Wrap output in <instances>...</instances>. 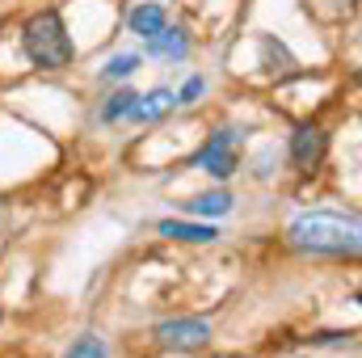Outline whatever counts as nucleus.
I'll list each match as a JSON object with an SVG mask.
<instances>
[{"label":"nucleus","mask_w":362,"mask_h":358,"mask_svg":"<svg viewBox=\"0 0 362 358\" xmlns=\"http://www.w3.org/2000/svg\"><path fill=\"white\" fill-rule=\"evenodd\" d=\"M160 236L185 241V245H211V241H219L215 224H185V219H160Z\"/></svg>","instance_id":"9"},{"label":"nucleus","mask_w":362,"mask_h":358,"mask_svg":"<svg viewBox=\"0 0 362 358\" xmlns=\"http://www.w3.org/2000/svg\"><path fill=\"white\" fill-rule=\"evenodd\" d=\"M173 105H177L173 89H152V93H144V97H135L131 118H135V122H160Z\"/></svg>","instance_id":"6"},{"label":"nucleus","mask_w":362,"mask_h":358,"mask_svg":"<svg viewBox=\"0 0 362 358\" xmlns=\"http://www.w3.org/2000/svg\"><path fill=\"white\" fill-rule=\"evenodd\" d=\"M21 47H25V59L42 72H59L76 59V42L59 17V8H38L25 25H21Z\"/></svg>","instance_id":"2"},{"label":"nucleus","mask_w":362,"mask_h":358,"mask_svg":"<svg viewBox=\"0 0 362 358\" xmlns=\"http://www.w3.org/2000/svg\"><path fill=\"white\" fill-rule=\"evenodd\" d=\"M286 152H291V165H295L299 173H312V169H320V161L329 156V131H325L320 122H299Z\"/></svg>","instance_id":"5"},{"label":"nucleus","mask_w":362,"mask_h":358,"mask_svg":"<svg viewBox=\"0 0 362 358\" xmlns=\"http://www.w3.org/2000/svg\"><path fill=\"white\" fill-rule=\"evenodd\" d=\"M127 25H131V34H139V38H152V34H160L165 25H169V13H165V4H135L131 13H127Z\"/></svg>","instance_id":"7"},{"label":"nucleus","mask_w":362,"mask_h":358,"mask_svg":"<svg viewBox=\"0 0 362 358\" xmlns=\"http://www.w3.org/2000/svg\"><path fill=\"white\" fill-rule=\"evenodd\" d=\"M189 165L194 169H202V173H211V178H232L236 173V165H240V156H236V131H215L194 156H189Z\"/></svg>","instance_id":"3"},{"label":"nucleus","mask_w":362,"mask_h":358,"mask_svg":"<svg viewBox=\"0 0 362 358\" xmlns=\"http://www.w3.org/2000/svg\"><path fill=\"white\" fill-rule=\"evenodd\" d=\"M189 211H194V215H206V219L228 215V211H232V194H228V190H206V194L189 198Z\"/></svg>","instance_id":"10"},{"label":"nucleus","mask_w":362,"mask_h":358,"mask_svg":"<svg viewBox=\"0 0 362 358\" xmlns=\"http://www.w3.org/2000/svg\"><path fill=\"white\" fill-rule=\"evenodd\" d=\"M262 51H266V68H270V72H286V68H295L291 51H286L274 34H262Z\"/></svg>","instance_id":"12"},{"label":"nucleus","mask_w":362,"mask_h":358,"mask_svg":"<svg viewBox=\"0 0 362 358\" xmlns=\"http://www.w3.org/2000/svg\"><path fill=\"white\" fill-rule=\"evenodd\" d=\"M68 358H110V350H105V342H101V337L85 333V337H76V342L68 346Z\"/></svg>","instance_id":"13"},{"label":"nucleus","mask_w":362,"mask_h":358,"mask_svg":"<svg viewBox=\"0 0 362 358\" xmlns=\"http://www.w3.org/2000/svg\"><path fill=\"white\" fill-rule=\"evenodd\" d=\"M286 241L299 253H329V258H354L358 253V219L341 211H303L286 224Z\"/></svg>","instance_id":"1"},{"label":"nucleus","mask_w":362,"mask_h":358,"mask_svg":"<svg viewBox=\"0 0 362 358\" xmlns=\"http://www.w3.org/2000/svg\"><path fill=\"white\" fill-rule=\"evenodd\" d=\"M144 51H148V55H156V59H185V55H189V34H185V30H169V25H165V30H160V34H152V38H148V47H144Z\"/></svg>","instance_id":"8"},{"label":"nucleus","mask_w":362,"mask_h":358,"mask_svg":"<svg viewBox=\"0 0 362 358\" xmlns=\"http://www.w3.org/2000/svg\"><path fill=\"white\" fill-rule=\"evenodd\" d=\"M135 97H139V93H131V89L110 93V97H105V105H101V122H118V118H127V114H131V105H135Z\"/></svg>","instance_id":"11"},{"label":"nucleus","mask_w":362,"mask_h":358,"mask_svg":"<svg viewBox=\"0 0 362 358\" xmlns=\"http://www.w3.org/2000/svg\"><path fill=\"white\" fill-rule=\"evenodd\" d=\"M0 321H4V308H0Z\"/></svg>","instance_id":"16"},{"label":"nucleus","mask_w":362,"mask_h":358,"mask_svg":"<svg viewBox=\"0 0 362 358\" xmlns=\"http://www.w3.org/2000/svg\"><path fill=\"white\" fill-rule=\"evenodd\" d=\"M202 93H206V81H202V76H189V81H185L173 97H177V105H189V101H198Z\"/></svg>","instance_id":"15"},{"label":"nucleus","mask_w":362,"mask_h":358,"mask_svg":"<svg viewBox=\"0 0 362 358\" xmlns=\"http://www.w3.org/2000/svg\"><path fill=\"white\" fill-rule=\"evenodd\" d=\"M135 68H139V55H114V59H105L101 76H105V81H127Z\"/></svg>","instance_id":"14"},{"label":"nucleus","mask_w":362,"mask_h":358,"mask_svg":"<svg viewBox=\"0 0 362 358\" xmlns=\"http://www.w3.org/2000/svg\"><path fill=\"white\" fill-rule=\"evenodd\" d=\"M156 342L165 350H177V354H194L211 342V325L202 316H173V321H160L156 325Z\"/></svg>","instance_id":"4"}]
</instances>
